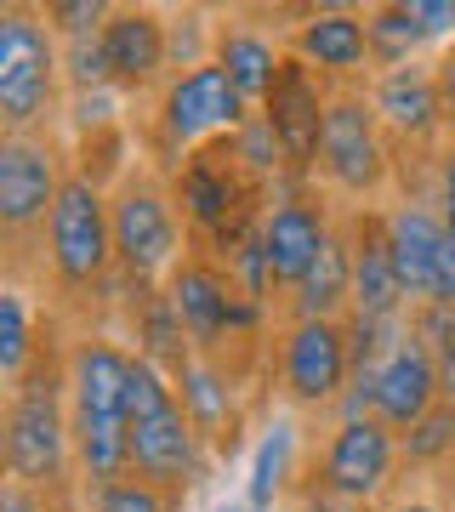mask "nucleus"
Listing matches in <instances>:
<instances>
[{"mask_svg":"<svg viewBox=\"0 0 455 512\" xmlns=\"http://www.w3.org/2000/svg\"><path fill=\"white\" fill-rule=\"evenodd\" d=\"M63 348H69V336L57 330L52 348L40 353V365L18 387H6V416H0V461H6V478L40 490L46 501H74L80 495Z\"/></svg>","mask_w":455,"mask_h":512,"instance_id":"nucleus-1","label":"nucleus"},{"mask_svg":"<svg viewBox=\"0 0 455 512\" xmlns=\"http://www.w3.org/2000/svg\"><path fill=\"white\" fill-rule=\"evenodd\" d=\"M114 274H120V256H114L109 188L86 183L74 171L46 217V234H40V291H52L57 313L103 308Z\"/></svg>","mask_w":455,"mask_h":512,"instance_id":"nucleus-2","label":"nucleus"},{"mask_svg":"<svg viewBox=\"0 0 455 512\" xmlns=\"http://www.w3.org/2000/svg\"><path fill=\"white\" fill-rule=\"evenodd\" d=\"M126 416H131V473L160 484L165 495L188 501L194 490L211 484L217 456L205 450V439L194 433V421L177 399V382L148 359H131V393H126Z\"/></svg>","mask_w":455,"mask_h":512,"instance_id":"nucleus-3","label":"nucleus"},{"mask_svg":"<svg viewBox=\"0 0 455 512\" xmlns=\"http://www.w3.org/2000/svg\"><path fill=\"white\" fill-rule=\"evenodd\" d=\"M251 120H256V109L234 92V80L217 63H205V69H188V74L165 80L160 97L148 103L137 137H143V160L171 177L182 160L239 137Z\"/></svg>","mask_w":455,"mask_h":512,"instance_id":"nucleus-4","label":"nucleus"},{"mask_svg":"<svg viewBox=\"0 0 455 512\" xmlns=\"http://www.w3.org/2000/svg\"><path fill=\"white\" fill-rule=\"evenodd\" d=\"M399 148L382 131V114L370 103L364 86H347V92L330 97L325 114V143H319V165H313V183L319 194L342 205V211H370V205H387L399 194Z\"/></svg>","mask_w":455,"mask_h":512,"instance_id":"nucleus-5","label":"nucleus"},{"mask_svg":"<svg viewBox=\"0 0 455 512\" xmlns=\"http://www.w3.org/2000/svg\"><path fill=\"white\" fill-rule=\"evenodd\" d=\"M63 40L40 6H0V131H63Z\"/></svg>","mask_w":455,"mask_h":512,"instance_id":"nucleus-6","label":"nucleus"},{"mask_svg":"<svg viewBox=\"0 0 455 512\" xmlns=\"http://www.w3.org/2000/svg\"><path fill=\"white\" fill-rule=\"evenodd\" d=\"M302 490H319L347 507L382 512L404 490V444L399 433L376 416L359 421H325V439L308 450V478Z\"/></svg>","mask_w":455,"mask_h":512,"instance_id":"nucleus-7","label":"nucleus"},{"mask_svg":"<svg viewBox=\"0 0 455 512\" xmlns=\"http://www.w3.org/2000/svg\"><path fill=\"white\" fill-rule=\"evenodd\" d=\"M109 211H114V256H120V274H126L131 285L160 291L165 279L182 268V256L194 251L188 222H182V211H177V194L165 183V171L137 165L126 183L109 194Z\"/></svg>","mask_w":455,"mask_h":512,"instance_id":"nucleus-8","label":"nucleus"},{"mask_svg":"<svg viewBox=\"0 0 455 512\" xmlns=\"http://www.w3.org/2000/svg\"><path fill=\"white\" fill-rule=\"evenodd\" d=\"M69 177L74 154L63 131H0V234L12 251V274L23 268V251L40 245Z\"/></svg>","mask_w":455,"mask_h":512,"instance_id":"nucleus-9","label":"nucleus"},{"mask_svg":"<svg viewBox=\"0 0 455 512\" xmlns=\"http://www.w3.org/2000/svg\"><path fill=\"white\" fill-rule=\"evenodd\" d=\"M268 382L296 416H336L353 387L347 319H279L268 348Z\"/></svg>","mask_w":455,"mask_h":512,"instance_id":"nucleus-10","label":"nucleus"},{"mask_svg":"<svg viewBox=\"0 0 455 512\" xmlns=\"http://www.w3.org/2000/svg\"><path fill=\"white\" fill-rule=\"evenodd\" d=\"M342 228V205L313 188H285L273 194L262 211V251H268V274L279 291V308L291 302V291L313 274V262L330 251V239Z\"/></svg>","mask_w":455,"mask_h":512,"instance_id":"nucleus-11","label":"nucleus"},{"mask_svg":"<svg viewBox=\"0 0 455 512\" xmlns=\"http://www.w3.org/2000/svg\"><path fill=\"white\" fill-rule=\"evenodd\" d=\"M171 382H177L182 410H188V421H194V433L205 439V450L217 456V467L234 461L239 450H245V433H251V382L256 376L234 370L228 359L194 353Z\"/></svg>","mask_w":455,"mask_h":512,"instance_id":"nucleus-12","label":"nucleus"},{"mask_svg":"<svg viewBox=\"0 0 455 512\" xmlns=\"http://www.w3.org/2000/svg\"><path fill=\"white\" fill-rule=\"evenodd\" d=\"M285 52L308 63L336 92L376 80V46H370L364 6H302V23L285 35Z\"/></svg>","mask_w":455,"mask_h":512,"instance_id":"nucleus-13","label":"nucleus"},{"mask_svg":"<svg viewBox=\"0 0 455 512\" xmlns=\"http://www.w3.org/2000/svg\"><path fill=\"white\" fill-rule=\"evenodd\" d=\"M370 103L382 114V131L393 137L399 160H433L438 148L450 143L444 126V92H438V69L433 63H404V69H382L370 86Z\"/></svg>","mask_w":455,"mask_h":512,"instance_id":"nucleus-14","label":"nucleus"},{"mask_svg":"<svg viewBox=\"0 0 455 512\" xmlns=\"http://www.w3.org/2000/svg\"><path fill=\"white\" fill-rule=\"evenodd\" d=\"M382 228H387V251H393L404 296H410V308H421L433 296L438 251H444V234H450V222L438 217L433 194H427V177L421 183H399V194L382 205Z\"/></svg>","mask_w":455,"mask_h":512,"instance_id":"nucleus-15","label":"nucleus"},{"mask_svg":"<svg viewBox=\"0 0 455 512\" xmlns=\"http://www.w3.org/2000/svg\"><path fill=\"white\" fill-rule=\"evenodd\" d=\"M330 97H336V86H325L319 74L308 69V63H285V74H279V86H273V97L262 103V120L273 126V137H279V148H285V160H291V177L296 188L313 183V165H319V143H325V114H330Z\"/></svg>","mask_w":455,"mask_h":512,"instance_id":"nucleus-16","label":"nucleus"},{"mask_svg":"<svg viewBox=\"0 0 455 512\" xmlns=\"http://www.w3.org/2000/svg\"><path fill=\"white\" fill-rule=\"evenodd\" d=\"M103 57H109L114 92H126L131 103H154L160 86L171 80L165 12H154V6H114L109 29H103Z\"/></svg>","mask_w":455,"mask_h":512,"instance_id":"nucleus-17","label":"nucleus"},{"mask_svg":"<svg viewBox=\"0 0 455 512\" xmlns=\"http://www.w3.org/2000/svg\"><path fill=\"white\" fill-rule=\"evenodd\" d=\"M342 228H347V245H353V313H364V319H410V296H404L393 251H387L382 205L342 211Z\"/></svg>","mask_w":455,"mask_h":512,"instance_id":"nucleus-18","label":"nucleus"},{"mask_svg":"<svg viewBox=\"0 0 455 512\" xmlns=\"http://www.w3.org/2000/svg\"><path fill=\"white\" fill-rule=\"evenodd\" d=\"M308 433L296 416H273L256 433V456H251V478H245V507L251 512H273L296 501L302 478H308Z\"/></svg>","mask_w":455,"mask_h":512,"instance_id":"nucleus-19","label":"nucleus"},{"mask_svg":"<svg viewBox=\"0 0 455 512\" xmlns=\"http://www.w3.org/2000/svg\"><path fill=\"white\" fill-rule=\"evenodd\" d=\"M211 63L234 80V92L251 109H262L273 97V86H279V74H285V63H291V52H285V35H273V29H262L251 18H228L217 29V57Z\"/></svg>","mask_w":455,"mask_h":512,"instance_id":"nucleus-20","label":"nucleus"},{"mask_svg":"<svg viewBox=\"0 0 455 512\" xmlns=\"http://www.w3.org/2000/svg\"><path fill=\"white\" fill-rule=\"evenodd\" d=\"M438 399H444V387H438V359L421 348L416 336H404L399 348L387 353V365L376 370V421H387L404 439Z\"/></svg>","mask_w":455,"mask_h":512,"instance_id":"nucleus-21","label":"nucleus"},{"mask_svg":"<svg viewBox=\"0 0 455 512\" xmlns=\"http://www.w3.org/2000/svg\"><path fill=\"white\" fill-rule=\"evenodd\" d=\"M52 336H57V308L35 302V296L12 279V285L0 291V382L18 387L23 376L40 365V353L52 348Z\"/></svg>","mask_w":455,"mask_h":512,"instance_id":"nucleus-22","label":"nucleus"},{"mask_svg":"<svg viewBox=\"0 0 455 512\" xmlns=\"http://www.w3.org/2000/svg\"><path fill=\"white\" fill-rule=\"evenodd\" d=\"M347 313H353V245H347V228H336L330 251L313 262V274L291 291L279 319H347Z\"/></svg>","mask_w":455,"mask_h":512,"instance_id":"nucleus-23","label":"nucleus"},{"mask_svg":"<svg viewBox=\"0 0 455 512\" xmlns=\"http://www.w3.org/2000/svg\"><path fill=\"white\" fill-rule=\"evenodd\" d=\"M370 18V46H376V74L382 69H404V63H433L438 46L427 40V29L416 23L410 0H393V6H364Z\"/></svg>","mask_w":455,"mask_h":512,"instance_id":"nucleus-24","label":"nucleus"},{"mask_svg":"<svg viewBox=\"0 0 455 512\" xmlns=\"http://www.w3.org/2000/svg\"><path fill=\"white\" fill-rule=\"evenodd\" d=\"M399 444H404V478H438L455 461V404L438 399Z\"/></svg>","mask_w":455,"mask_h":512,"instance_id":"nucleus-25","label":"nucleus"},{"mask_svg":"<svg viewBox=\"0 0 455 512\" xmlns=\"http://www.w3.org/2000/svg\"><path fill=\"white\" fill-rule=\"evenodd\" d=\"M137 126L131 120V97L126 92H69V109H63V143H80V137H97V131H120Z\"/></svg>","mask_w":455,"mask_h":512,"instance_id":"nucleus-26","label":"nucleus"},{"mask_svg":"<svg viewBox=\"0 0 455 512\" xmlns=\"http://www.w3.org/2000/svg\"><path fill=\"white\" fill-rule=\"evenodd\" d=\"M217 29L222 23L200 6H182V12H165V35H171V74L205 69L217 57Z\"/></svg>","mask_w":455,"mask_h":512,"instance_id":"nucleus-27","label":"nucleus"},{"mask_svg":"<svg viewBox=\"0 0 455 512\" xmlns=\"http://www.w3.org/2000/svg\"><path fill=\"white\" fill-rule=\"evenodd\" d=\"M86 501V512H182L188 501H177V495H165L160 484H148V478H114V484H103V490H86L80 495Z\"/></svg>","mask_w":455,"mask_h":512,"instance_id":"nucleus-28","label":"nucleus"},{"mask_svg":"<svg viewBox=\"0 0 455 512\" xmlns=\"http://www.w3.org/2000/svg\"><path fill=\"white\" fill-rule=\"evenodd\" d=\"M40 18H46V29H52L63 46H74V40H97L103 35L109 18H114V6L109 0H46Z\"/></svg>","mask_w":455,"mask_h":512,"instance_id":"nucleus-29","label":"nucleus"},{"mask_svg":"<svg viewBox=\"0 0 455 512\" xmlns=\"http://www.w3.org/2000/svg\"><path fill=\"white\" fill-rule=\"evenodd\" d=\"M63 80H69V92H109L114 80H109V57H103V35L63 46Z\"/></svg>","mask_w":455,"mask_h":512,"instance_id":"nucleus-30","label":"nucleus"},{"mask_svg":"<svg viewBox=\"0 0 455 512\" xmlns=\"http://www.w3.org/2000/svg\"><path fill=\"white\" fill-rule=\"evenodd\" d=\"M410 336H416L427 353H444L455 342V308H444V302H421V308H410Z\"/></svg>","mask_w":455,"mask_h":512,"instance_id":"nucleus-31","label":"nucleus"},{"mask_svg":"<svg viewBox=\"0 0 455 512\" xmlns=\"http://www.w3.org/2000/svg\"><path fill=\"white\" fill-rule=\"evenodd\" d=\"M427 194H433L438 217L455 228V143H444L433 154V165H427Z\"/></svg>","mask_w":455,"mask_h":512,"instance_id":"nucleus-32","label":"nucleus"},{"mask_svg":"<svg viewBox=\"0 0 455 512\" xmlns=\"http://www.w3.org/2000/svg\"><path fill=\"white\" fill-rule=\"evenodd\" d=\"M427 302H444L455 308V228L444 234V251H438V274H433V296Z\"/></svg>","mask_w":455,"mask_h":512,"instance_id":"nucleus-33","label":"nucleus"},{"mask_svg":"<svg viewBox=\"0 0 455 512\" xmlns=\"http://www.w3.org/2000/svg\"><path fill=\"white\" fill-rule=\"evenodd\" d=\"M52 507L57 501H46V495L29 490V484H12V478L0 484V512H52Z\"/></svg>","mask_w":455,"mask_h":512,"instance_id":"nucleus-34","label":"nucleus"},{"mask_svg":"<svg viewBox=\"0 0 455 512\" xmlns=\"http://www.w3.org/2000/svg\"><path fill=\"white\" fill-rule=\"evenodd\" d=\"M433 69H438V92H444V126H450V143H455V46H444L433 57Z\"/></svg>","mask_w":455,"mask_h":512,"instance_id":"nucleus-35","label":"nucleus"},{"mask_svg":"<svg viewBox=\"0 0 455 512\" xmlns=\"http://www.w3.org/2000/svg\"><path fill=\"white\" fill-rule=\"evenodd\" d=\"M382 512H444V507H438V495H433V490H399Z\"/></svg>","mask_w":455,"mask_h":512,"instance_id":"nucleus-36","label":"nucleus"},{"mask_svg":"<svg viewBox=\"0 0 455 512\" xmlns=\"http://www.w3.org/2000/svg\"><path fill=\"white\" fill-rule=\"evenodd\" d=\"M291 507H296V512H370V507H347V501H330V495H319V490H296Z\"/></svg>","mask_w":455,"mask_h":512,"instance_id":"nucleus-37","label":"nucleus"},{"mask_svg":"<svg viewBox=\"0 0 455 512\" xmlns=\"http://www.w3.org/2000/svg\"><path fill=\"white\" fill-rule=\"evenodd\" d=\"M433 359H438V387H444V399L455 404V342L444 353H433Z\"/></svg>","mask_w":455,"mask_h":512,"instance_id":"nucleus-38","label":"nucleus"},{"mask_svg":"<svg viewBox=\"0 0 455 512\" xmlns=\"http://www.w3.org/2000/svg\"><path fill=\"white\" fill-rule=\"evenodd\" d=\"M433 495H438V507H444V512H455V461L433 478Z\"/></svg>","mask_w":455,"mask_h":512,"instance_id":"nucleus-39","label":"nucleus"},{"mask_svg":"<svg viewBox=\"0 0 455 512\" xmlns=\"http://www.w3.org/2000/svg\"><path fill=\"white\" fill-rule=\"evenodd\" d=\"M52 512H86V501H80V495H74V501H57Z\"/></svg>","mask_w":455,"mask_h":512,"instance_id":"nucleus-40","label":"nucleus"},{"mask_svg":"<svg viewBox=\"0 0 455 512\" xmlns=\"http://www.w3.org/2000/svg\"><path fill=\"white\" fill-rule=\"evenodd\" d=\"M205 512H251V507H234V501H217V507H205Z\"/></svg>","mask_w":455,"mask_h":512,"instance_id":"nucleus-41","label":"nucleus"}]
</instances>
